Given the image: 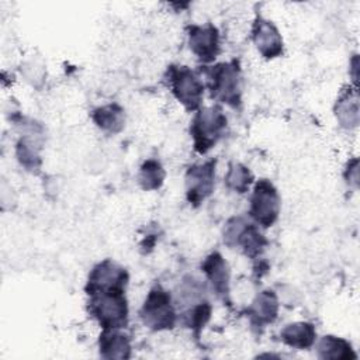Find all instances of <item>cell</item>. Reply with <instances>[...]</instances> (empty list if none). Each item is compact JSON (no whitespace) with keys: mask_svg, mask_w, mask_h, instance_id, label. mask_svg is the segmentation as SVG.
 Segmentation results:
<instances>
[{"mask_svg":"<svg viewBox=\"0 0 360 360\" xmlns=\"http://www.w3.org/2000/svg\"><path fill=\"white\" fill-rule=\"evenodd\" d=\"M87 297V312L101 329H124L128 325L129 308L125 291H104Z\"/></svg>","mask_w":360,"mask_h":360,"instance_id":"cell-3","label":"cell"},{"mask_svg":"<svg viewBox=\"0 0 360 360\" xmlns=\"http://www.w3.org/2000/svg\"><path fill=\"white\" fill-rule=\"evenodd\" d=\"M128 283L127 269L112 259H104L90 270L84 291L87 295L104 291H125Z\"/></svg>","mask_w":360,"mask_h":360,"instance_id":"cell-8","label":"cell"},{"mask_svg":"<svg viewBox=\"0 0 360 360\" xmlns=\"http://www.w3.org/2000/svg\"><path fill=\"white\" fill-rule=\"evenodd\" d=\"M280 340L294 349L304 350L314 346L316 340V329L311 322H292L285 325L280 332Z\"/></svg>","mask_w":360,"mask_h":360,"instance_id":"cell-16","label":"cell"},{"mask_svg":"<svg viewBox=\"0 0 360 360\" xmlns=\"http://www.w3.org/2000/svg\"><path fill=\"white\" fill-rule=\"evenodd\" d=\"M188 48L195 58L207 65L215 60L221 52V38L218 28L211 24H190L187 25Z\"/></svg>","mask_w":360,"mask_h":360,"instance_id":"cell-10","label":"cell"},{"mask_svg":"<svg viewBox=\"0 0 360 360\" xmlns=\"http://www.w3.org/2000/svg\"><path fill=\"white\" fill-rule=\"evenodd\" d=\"M98 353L107 360H125L131 357L129 336L121 329H103L98 336Z\"/></svg>","mask_w":360,"mask_h":360,"instance_id":"cell-14","label":"cell"},{"mask_svg":"<svg viewBox=\"0 0 360 360\" xmlns=\"http://www.w3.org/2000/svg\"><path fill=\"white\" fill-rule=\"evenodd\" d=\"M352 69H353V82H357V55H354L353 60H352Z\"/></svg>","mask_w":360,"mask_h":360,"instance_id":"cell-24","label":"cell"},{"mask_svg":"<svg viewBox=\"0 0 360 360\" xmlns=\"http://www.w3.org/2000/svg\"><path fill=\"white\" fill-rule=\"evenodd\" d=\"M39 146L37 143L21 138L15 145V156L20 165L28 170V172H38L42 163V159L39 156Z\"/></svg>","mask_w":360,"mask_h":360,"instance_id":"cell-22","label":"cell"},{"mask_svg":"<svg viewBox=\"0 0 360 360\" xmlns=\"http://www.w3.org/2000/svg\"><path fill=\"white\" fill-rule=\"evenodd\" d=\"M255 181L253 173L242 163L233 162L228 166L224 183L228 190L235 191L238 194H245L249 191L250 186Z\"/></svg>","mask_w":360,"mask_h":360,"instance_id":"cell-21","label":"cell"},{"mask_svg":"<svg viewBox=\"0 0 360 360\" xmlns=\"http://www.w3.org/2000/svg\"><path fill=\"white\" fill-rule=\"evenodd\" d=\"M207 77V87L211 97L232 108L242 105V70L238 59L219 62L214 66H201Z\"/></svg>","mask_w":360,"mask_h":360,"instance_id":"cell-1","label":"cell"},{"mask_svg":"<svg viewBox=\"0 0 360 360\" xmlns=\"http://www.w3.org/2000/svg\"><path fill=\"white\" fill-rule=\"evenodd\" d=\"M335 115L339 125L353 129L359 125V96L356 87H349L340 93L335 104Z\"/></svg>","mask_w":360,"mask_h":360,"instance_id":"cell-17","label":"cell"},{"mask_svg":"<svg viewBox=\"0 0 360 360\" xmlns=\"http://www.w3.org/2000/svg\"><path fill=\"white\" fill-rule=\"evenodd\" d=\"M222 240L231 249H239L249 259H259L267 246V239L255 222L245 217H232L222 229Z\"/></svg>","mask_w":360,"mask_h":360,"instance_id":"cell-5","label":"cell"},{"mask_svg":"<svg viewBox=\"0 0 360 360\" xmlns=\"http://www.w3.org/2000/svg\"><path fill=\"white\" fill-rule=\"evenodd\" d=\"M166 172L158 159H146L138 172V184L145 191L159 190L165 181Z\"/></svg>","mask_w":360,"mask_h":360,"instance_id":"cell-20","label":"cell"},{"mask_svg":"<svg viewBox=\"0 0 360 360\" xmlns=\"http://www.w3.org/2000/svg\"><path fill=\"white\" fill-rule=\"evenodd\" d=\"M139 318L153 332L173 329L177 323V308L172 294L162 285L152 287L139 309Z\"/></svg>","mask_w":360,"mask_h":360,"instance_id":"cell-4","label":"cell"},{"mask_svg":"<svg viewBox=\"0 0 360 360\" xmlns=\"http://www.w3.org/2000/svg\"><path fill=\"white\" fill-rule=\"evenodd\" d=\"M252 41L257 52L267 60L283 55L284 44L280 31L273 21L257 15L252 24Z\"/></svg>","mask_w":360,"mask_h":360,"instance_id":"cell-11","label":"cell"},{"mask_svg":"<svg viewBox=\"0 0 360 360\" xmlns=\"http://www.w3.org/2000/svg\"><path fill=\"white\" fill-rule=\"evenodd\" d=\"M281 200L276 186L269 179H260L255 183L250 195L249 217L257 226L270 228L278 218Z\"/></svg>","mask_w":360,"mask_h":360,"instance_id":"cell-7","label":"cell"},{"mask_svg":"<svg viewBox=\"0 0 360 360\" xmlns=\"http://www.w3.org/2000/svg\"><path fill=\"white\" fill-rule=\"evenodd\" d=\"M345 180L349 186L357 188L359 186V159L353 158L347 162L345 169Z\"/></svg>","mask_w":360,"mask_h":360,"instance_id":"cell-23","label":"cell"},{"mask_svg":"<svg viewBox=\"0 0 360 360\" xmlns=\"http://www.w3.org/2000/svg\"><path fill=\"white\" fill-rule=\"evenodd\" d=\"M201 270L205 274L207 280L211 284V290L215 294L218 300L228 304L231 302L229 294H231V271L226 260L219 252L210 253L202 262H201Z\"/></svg>","mask_w":360,"mask_h":360,"instance_id":"cell-12","label":"cell"},{"mask_svg":"<svg viewBox=\"0 0 360 360\" xmlns=\"http://www.w3.org/2000/svg\"><path fill=\"white\" fill-rule=\"evenodd\" d=\"M211 314H212V305L205 298L188 308L181 309V312L177 314V319H180V322L186 328L191 329L195 338H198L202 328L208 323Z\"/></svg>","mask_w":360,"mask_h":360,"instance_id":"cell-19","label":"cell"},{"mask_svg":"<svg viewBox=\"0 0 360 360\" xmlns=\"http://www.w3.org/2000/svg\"><path fill=\"white\" fill-rule=\"evenodd\" d=\"M315 349L316 356L322 360H352L357 357L349 340L333 335L322 336Z\"/></svg>","mask_w":360,"mask_h":360,"instance_id":"cell-18","label":"cell"},{"mask_svg":"<svg viewBox=\"0 0 360 360\" xmlns=\"http://www.w3.org/2000/svg\"><path fill=\"white\" fill-rule=\"evenodd\" d=\"M252 328L262 330L273 323L278 315V298L270 288L260 291L246 309Z\"/></svg>","mask_w":360,"mask_h":360,"instance_id":"cell-13","label":"cell"},{"mask_svg":"<svg viewBox=\"0 0 360 360\" xmlns=\"http://www.w3.org/2000/svg\"><path fill=\"white\" fill-rule=\"evenodd\" d=\"M228 118L219 105L198 108L190 122V135L194 150L205 155L224 136Z\"/></svg>","mask_w":360,"mask_h":360,"instance_id":"cell-2","label":"cell"},{"mask_svg":"<svg viewBox=\"0 0 360 360\" xmlns=\"http://www.w3.org/2000/svg\"><path fill=\"white\" fill-rule=\"evenodd\" d=\"M217 159L191 165L184 176L186 198L193 207L201 205L214 191Z\"/></svg>","mask_w":360,"mask_h":360,"instance_id":"cell-9","label":"cell"},{"mask_svg":"<svg viewBox=\"0 0 360 360\" xmlns=\"http://www.w3.org/2000/svg\"><path fill=\"white\" fill-rule=\"evenodd\" d=\"M166 79L172 94L187 111L201 108L204 83L194 70L184 65H170L166 70Z\"/></svg>","mask_w":360,"mask_h":360,"instance_id":"cell-6","label":"cell"},{"mask_svg":"<svg viewBox=\"0 0 360 360\" xmlns=\"http://www.w3.org/2000/svg\"><path fill=\"white\" fill-rule=\"evenodd\" d=\"M90 118L98 129L110 135L121 132L125 127V111L117 103H110L93 108Z\"/></svg>","mask_w":360,"mask_h":360,"instance_id":"cell-15","label":"cell"}]
</instances>
